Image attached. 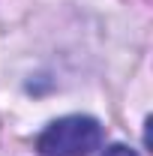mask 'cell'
Returning <instances> with one entry per match:
<instances>
[{"mask_svg":"<svg viewBox=\"0 0 153 156\" xmlns=\"http://www.w3.org/2000/svg\"><path fill=\"white\" fill-rule=\"evenodd\" d=\"M102 144V126L99 120L87 114L60 117L36 138L39 156H90Z\"/></svg>","mask_w":153,"mask_h":156,"instance_id":"1","label":"cell"},{"mask_svg":"<svg viewBox=\"0 0 153 156\" xmlns=\"http://www.w3.org/2000/svg\"><path fill=\"white\" fill-rule=\"evenodd\" d=\"M102 156H138V153H135V150H129V147H123V144H111Z\"/></svg>","mask_w":153,"mask_h":156,"instance_id":"2","label":"cell"}]
</instances>
